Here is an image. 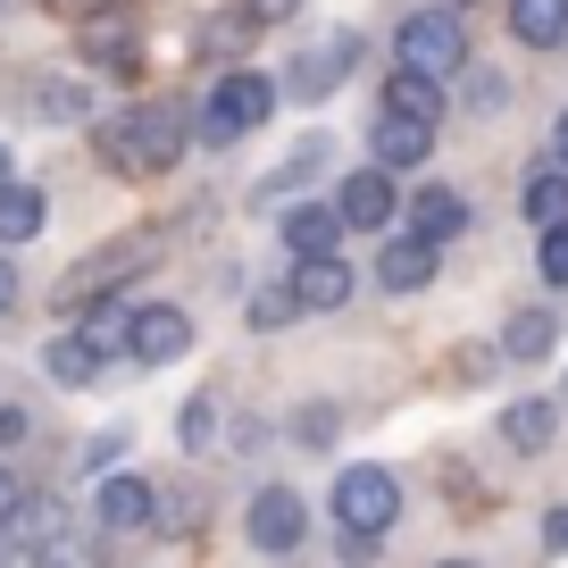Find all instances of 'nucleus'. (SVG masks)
<instances>
[{
	"mask_svg": "<svg viewBox=\"0 0 568 568\" xmlns=\"http://www.w3.org/2000/svg\"><path fill=\"white\" fill-rule=\"evenodd\" d=\"M184 142H193V109L184 101L109 109V118L92 125V151H101V168H118V176H168V168L184 160Z\"/></svg>",
	"mask_w": 568,
	"mask_h": 568,
	"instance_id": "obj_1",
	"label": "nucleus"
},
{
	"mask_svg": "<svg viewBox=\"0 0 568 568\" xmlns=\"http://www.w3.org/2000/svg\"><path fill=\"white\" fill-rule=\"evenodd\" d=\"M284 101V75H260V68H226L210 92L193 101V142L201 151H226V142H243V134H260L267 125V109Z\"/></svg>",
	"mask_w": 568,
	"mask_h": 568,
	"instance_id": "obj_2",
	"label": "nucleus"
},
{
	"mask_svg": "<svg viewBox=\"0 0 568 568\" xmlns=\"http://www.w3.org/2000/svg\"><path fill=\"white\" fill-rule=\"evenodd\" d=\"M326 510H335V527L352 535V544H376V535H393V518H402V477L359 460V468L335 477V501H326Z\"/></svg>",
	"mask_w": 568,
	"mask_h": 568,
	"instance_id": "obj_3",
	"label": "nucleus"
},
{
	"mask_svg": "<svg viewBox=\"0 0 568 568\" xmlns=\"http://www.w3.org/2000/svg\"><path fill=\"white\" fill-rule=\"evenodd\" d=\"M142 267H160V243H151V234H125V243H109V251H92V260H75L68 276H59V293H51V302H59V310L109 302V293H125V284L142 276Z\"/></svg>",
	"mask_w": 568,
	"mask_h": 568,
	"instance_id": "obj_4",
	"label": "nucleus"
},
{
	"mask_svg": "<svg viewBox=\"0 0 568 568\" xmlns=\"http://www.w3.org/2000/svg\"><path fill=\"white\" fill-rule=\"evenodd\" d=\"M393 59H402V68H426V75H468V26H460V9H444V0H435V9H409L402 18V34H393Z\"/></svg>",
	"mask_w": 568,
	"mask_h": 568,
	"instance_id": "obj_5",
	"label": "nucleus"
},
{
	"mask_svg": "<svg viewBox=\"0 0 568 568\" xmlns=\"http://www.w3.org/2000/svg\"><path fill=\"white\" fill-rule=\"evenodd\" d=\"M243 535H251V551H302L310 501L293 494V485H260V494H251V510H243Z\"/></svg>",
	"mask_w": 568,
	"mask_h": 568,
	"instance_id": "obj_6",
	"label": "nucleus"
},
{
	"mask_svg": "<svg viewBox=\"0 0 568 568\" xmlns=\"http://www.w3.org/2000/svg\"><path fill=\"white\" fill-rule=\"evenodd\" d=\"M193 352V310L176 302H134V343H125V359L134 368H168V359Z\"/></svg>",
	"mask_w": 568,
	"mask_h": 568,
	"instance_id": "obj_7",
	"label": "nucleus"
},
{
	"mask_svg": "<svg viewBox=\"0 0 568 568\" xmlns=\"http://www.w3.org/2000/svg\"><path fill=\"white\" fill-rule=\"evenodd\" d=\"M352 68H359V34H326V42H310V51L284 68V92H293V101H326Z\"/></svg>",
	"mask_w": 568,
	"mask_h": 568,
	"instance_id": "obj_8",
	"label": "nucleus"
},
{
	"mask_svg": "<svg viewBox=\"0 0 568 568\" xmlns=\"http://www.w3.org/2000/svg\"><path fill=\"white\" fill-rule=\"evenodd\" d=\"M92 518H101V535H142V527H160V485H142V477H101Z\"/></svg>",
	"mask_w": 568,
	"mask_h": 568,
	"instance_id": "obj_9",
	"label": "nucleus"
},
{
	"mask_svg": "<svg viewBox=\"0 0 568 568\" xmlns=\"http://www.w3.org/2000/svg\"><path fill=\"white\" fill-rule=\"evenodd\" d=\"M368 151H376V168L409 176V168H426V151H435V125H426V118H402V109H376Z\"/></svg>",
	"mask_w": 568,
	"mask_h": 568,
	"instance_id": "obj_10",
	"label": "nucleus"
},
{
	"mask_svg": "<svg viewBox=\"0 0 568 568\" xmlns=\"http://www.w3.org/2000/svg\"><path fill=\"white\" fill-rule=\"evenodd\" d=\"M435 267H444V243H426L418 226H402L376 251V284H385V293H418V284H435Z\"/></svg>",
	"mask_w": 568,
	"mask_h": 568,
	"instance_id": "obj_11",
	"label": "nucleus"
},
{
	"mask_svg": "<svg viewBox=\"0 0 568 568\" xmlns=\"http://www.w3.org/2000/svg\"><path fill=\"white\" fill-rule=\"evenodd\" d=\"M335 210L352 217V234H393V168H359V176H343Z\"/></svg>",
	"mask_w": 568,
	"mask_h": 568,
	"instance_id": "obj_12",
	"label": "nucleus"
},
{
	"mask_svg": "<svg viewBox=\"0 0 568 568\" xmlns=\"http://www.w3.org/2000/svg\"><path fill=\"white\" fill-rule=\"evenodd\" d=\"M402 217H409V226L426 234V243H460V234L477 226V210H468V193H452V184H418Z\"/></svg>",
	"mask_w": 568,
	"mask_h": 568,
	"instance_id": "obj_13",
	"label": "nucleus"
},
{
	"mask_svg": "<svg viewBox=\"0 0 568 568\" xmlns=\"http://www.w3.org/2000/svg\"><path fill=\"white\" fill-rule=\"evenodd\" d=\"M343 234H352V217L326 210V201H293V210L276 217V243L302 260V251H343Z\"/></svg>",
	"mask_w": 568,
	"mask_h": 568,
	"instance_id": "obj_14",
	"label": "nucleus"
},
{
	"mask_svg": "<svg viewBox=\"0 0 568 568\" xmlns=\"http://www.w3.org/2000/svg\"><path fill=\"white\" fill-rule=\"evenodd\" d=\"M293 293H302V310H343L352 302V260L343 251H302L293 260Z\"/></svg>",
	"mask_w": 568,
	"mask_h": 568,
	"instance_id": "obj_15",
	"label": "nucleus"
},
{
	"mask_svg": "<svg viewBox=\"0 0 568 568\" xmlns=\"http://www.w3.org/2000/svg\"><path fill=\"white\" fill-rule=\"evenodd\" d=\"M518 217H527V226H560V217H568V160H560V151L518 176Z\"/></svg>",
	"mask_w": 568,
	"mask_h": 568,
	"instance_id": "obj_16",
	"label": "nucleus"
},
{
	"mask_svg": "<svg viewBox=\"0 0 568 568\" xmlns=\"http://www.w3.org/2000/svg\"><path fill=\"white\" fill-rule=\"evenodd\" d=\"M109 368V352H101V343H92L84 335V326H68V335H51V352H42V376H51V385H92V376H101Z\"/></svg>",
	"mask_w": 568,
	"mask_h": 568,
	"instance_id": "obj_17",
	"label": "nucleus"
},
{
	"mask_svg": "<svg viewBox=\"0 0 568 568\" xmlns=\"http://www.w3.org/2000/svg\"><path fill=\"white\" fill-rule=\"evenodd\" d=\"M84 68H101V75H118V84H134V75H142V42L125 34V26L92 18V34H84Z\"/></svg>",
	"mask_w": 568,
	"mask_h": 568,
	"instance_id": "obj_18",
	"label": "nucleus"
},
{
	"mask_svg": "<svg viewBox=\"0 0 568 568\" xmlns=\"http://www.w3.org/2000/svg\"><path fill=\"white\" fill-rule=\"evenodd\" d=\"M385 109H402V118H444V75H426V68H402L393 59V75H385Z\"/></svg>",
	"mask_w": 568,
	"mask_h": 568,
	"instance_id": "obj_19",
	"label": "nucleus"
},
{
	"mask_svg": "<svg viewBox=\"0 0 568 568\" xmlns=\"http://www.w3.org/2000/svg\"><path fill=\"white\" fill-rule=\"evenodd\" d=\"M42 217H51V201H42V184H18L0 176V243H34Z\"/></svg>",
	"mask_w": 568,
	"mask_h": 568,
	"instance_id": "obj_20",
	"label": "nucleus"
},
{
	"mask_svg": "<svg viewBox=\"0 0 568 568\" xmlns=\"http://www.w3.org/2000/svg\"><path fill=\"white\" fill-rule=\"evenodd\" d=\"M510 34L527 51H560L568 42V0H510Z\"/></svg>",
	"mask_w": 568,
	"mask_h": 568,
	"instance_id": "obj_21",
	"label": "nucleus"
},
{
	"mask_svg": "<svg viewBox=\"0 0 568 568\" xmlns=\"http://www.w3.org/2000/svg\"><path fill=\"white\" fill-rule=\"evenodd\" d=\"M551 435H560V409H551V402H510V409H501V444L527 452V460L551 452Z\"/></svg>",
	"mask_w": 568,
	"mask_h": 568,
	"instance_id": "obj_22",
	"label": "nucleus"
},
{
	"mask_svg": "<svg viewBox=\"0 0 568 568\" xmlns=\"http://www.w3.org/2000/svg\"><path fill=\"white\" fill-rule=\"evenodd\" d=\"M26 109H34L42 125H75L92 109V92L75 84V75H34V84H26Z\"/></svg>",
	"mask_w": 568,
	"mask_h": 568,
	"instance_id": "obj_23",
	"label": "nucleus"
},
{
	"mask_svg": "<svg viewBox=\"0 0 568 568\" xmlns=\"http://www.w3.org/2000/svg\"><path fill=\"white\" fill-rule=\"evenodd\" d=\"M251 34H260V9L243 0V9H226V18H210V26H201V42H193V51H201V59H243V51H251Z\"/></svg>",
	"mask_w": 568,
	"mask_h": 568,
	"instance_id": "obj_24",
	"label": "nucleus"
},
{
	"mask_svg": "<svg viewBox=\"0 0 568 568\" xmlns=\"http://www.w3.org/2000/svg\"><path fill=\"white\" fill-rule=\"evenodd\" d=\"M551 343H560V310H518V318L501 326V352L510 359H544Z\"/></svg>",
	"mask_w": 568,
	"mask_h": 568,
	"instance_id": "obj_25",
	"label": "nucleus"
},
{
	"mask_svg": "<svg viewBox=\"0 0 568 568\" xmlns=\"http://www.w3.org/2000/svg\"><path fill=\"white\" fill-rule=\"evenodd\" d=\"M326 151H335V142H326V134H310V142H293V160H284V168H276V176H267V184H260V201H284V193H302V184H310V176H318V168H326Z\"/></svg>",
	"mask_w": 568,
	"mask_h": 568,
	"instance_id": "obj_26",
	"label": "nucleus"
},
{
	"mask_svg": "<svg viewBox=\"0 0 568 568\" xmlns=\"http://www.w3.org/2000/svg\"><path fill=\"white\" fill-rule=\"evenodd\" d=\"M243 318L260 326V335H276V326L310 318V310H302V293H293V276H284V284H260V293H251V310H243Z\"/></svg>",
	"mask_w": 568,
	"mask_h": 568,
	"instance_id": "obj_27",
	"label": "nucleus"
},
{
	"mask_svg": "<svg viewBox=\"0 0 568 568\" xmlns=\"http://www.w3.org/2000/svg\"><path fill=\"white\" fill-rule=\"evenodd\" d=\"M176 435H184V452H217V393H193V402H184Z\"/></svg>",
	"mask_w": 568,
	"mask_h": 568,
	"instance_id": "obj_28",
	"label": "nucleus"
},
{
	"mask_svg": "<svg viewBox=\"0 0 568 568\" xmlns=\"http://www.w3.org/2000/svg\"><path fill=\"white\" fill-rule=\"evenodd\" d=\"M335 426H343V409H335V402H310L302 418H293V435H302L310 452H326V444H335Z\"/></svg>",
	"mask_w": 568,
	"mask_h": 568,
	"instance_id": "obj_29",
	"label": "nucleus"
},
{
	"mask_svg": "<svg viewBox=\"0 0 568 568\" xmlns=\"http://www.w3.org/2000/svg\"><path fill=\"white\" fill-rule=\"evenodd\" d=\"M535 267H544V284H560V293H568V217H560V226H544V251H535Z\"/></svg>",
	"mask_w": 568,
	"mask_h": 568,
	"instance_id": "obj_30",
	"label": "nucleus"
},
{
	"mask_svg": "<svg viewBox=\"0 0 568 568\" xmlns=\"http://www.w3.org/2000/svg\"><path fill=\"white\" fill-rule=\"evenodd\" d=\"M494 359H510V352H494V343H468V352H452V376H460V385H485V376H494Z\"/></svg>",
	"mask_w": 568,
	"mask_h": 568,
	"instance_id": "obj_31",
	"label": "nucleus"
},
{
	"mask_svg": "<svg viewBox=\"0 0 568 568\" xmlns=\"http://www.w3.org/2000/svg\"><path fill=\"white\" fill-rule=\"evenodd\" d=\"M51 18H68V26H92V18H118L125 0H42Z\"/></svg>",
	"mask_w": 568,
	"mask_h": 568,
	"instance_id": "obj_32",
	"label": "nucleus"
},
{
	"mask_svg": "<svg viewBox=\"0 0 568 568\" xmlns=\"http://www.w3.org/2000/svg\"><path fill=\"white\" fill-rule=\"evenodd\" d=\"M118 452H125V435H92V444H84V468H101V477H109V468H118Z\"/></svg>",
	"mask_w": 568,
	"mask_h": 568,
	"instance_id": "obj_33",
	"label": "nucleus"
},
{
	"mask_svg": "<svg viewBox=\"0 0 568 568\" xmlns=\"http://www.w3.org/2000/svg\"><path fill=\"white\" fill-rule=\"evenodd\" d=\"M26 435H34V418H26V409H0V452L26 444Z\"/></svg>",
	"mask_w": 568,
	"mask_h": 568,
	"instance_id": "obj_34",
	"label": "nucleus"
},
{
	"mask_svg": "<svg viewBox=\"0 0 568 568\" xmlns=\"http://www.w3.org/2000/svg\"><path fill=\"white\" fill-rule=\"evenodd\" d=\"M544 544L568 551V501H551V510H544Z\"/></svg>",
	"mask_w": 568,
	"mask_h": 568,
	"instance_id": "obj_35",
	"label": "nucleus"
},
{
	"mask_svg": "<svg viewBox=\"0 0 568 568\" xmlns=\"http://www.w3.org/2000/svg\"><path fill=\"white\" fill-rule=\"evenodd\" d=\"M18 310V267H9V243H0V318Z\"/></svg>",
	"mask_w": 568,
	"mask_h": 568,
	"instance_id": "obj_36",
	"label": "nucleus"
},
{
	"mask_svg": "<svg viewBox=\"0 0 568 568\" xmlns=\"http://www.w3.org/2000/svg\"><path fill=\"white\" fill-rule=\"evenodd\" d=\"M18 501H26V485L9 477V468H0V527H9V518H18Z\"/></svg>",
	"mask_w": 568,
	"mask_h": 568,
	"instance_id": "obj_37",
	"label": "nucleus"
},
{
	"mask_svg": "<svg viewBox=\"0 0 568 568\" xmlns=\"http://www.w3.org/2000/svg\"><path fill=\"white\" fill-rule=\"evenodd\" d=\"M251 9H260V26H284L293 9H302V0H251Z\"/></svg>",
	"mask_w": 568,
	"mask_h": 568,
	"instance_id": "obj_38",
	"label": "nucleus"
},
{
	"mask_svg": "<svg viewBox=\"0 0 568 568\" xmlns=\"http://www.w3.org/2000/svg\"><path fill=\"white\" fill-rule=\"evenodd\" d=\"M551 151H560V160H568V109H560V125H551Z\"/></svg>",
	"mask_w": 568,
	"mask_h": 568,
	"instance_id": "obj_39",
	"label": "nucleus"
},
{
	"mask_svg": "<svg viewBox=\"0 0 568 568\" xmlns=\"http://www.w3.org/2000/svg\"><path fill=\"white\" fill-rule=\"evenodd\" d=\"M444 9H460V18H468V9H477V0H444Z\"/></svg>",
	"mask_w": 568,
	"mask_h": 568,
	"instance_id": "obj_40",
	"label": "nucleus"
},
{
	"mask_svg": "<svg viewBox=\"0 0 568 568\" xmlns=\"http://www.w3.org/2000/svg\"><path fill=\"white\" fill-rule=\"evenodd\" d=\"M0 9H9V0H0Z\"/></svg>",
	"mask_w": 568,
	"mask_h": 568,
	"instance_id": "obj_41",
	"label": "nucleus"
}]
</instances>
